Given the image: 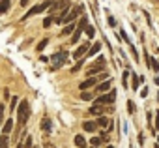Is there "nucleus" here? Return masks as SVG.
<instances>
[{
  "label": "nucleus",
  "mask_w": 159,
  "mask_h": 148,
  "mask_svg": "<svg viewBox=\"0 0 159 148\" xmlns=\"http://www.w3.org/2000/svg\"><path fill=\"white\" fill-rule=\"evenodd\" d=\"M28 118H30V105H28L26 99H23V101H19V105H17V120H19L21 126H25Z\"/></svg>",
  "instance_id": "obj_1"
},
{
  "label": "nucleus",
  "mask_w": 159,
  "mask_h": 148,
  "mask_svg": "<svg viewBox=\"0 0 159 148\" xmlns=\"http://www.w3.org/2000/svg\"><path fill=\"white\" fill-rule=\"evenodd\" d=\"M67 6H69V0H56V2L49 8V15H51L52 19H56Z\"/></svg>",
  "instance_id": "obj_2"
},
{
  "label": "nucleus",
  "mask_w": 159,
  "mask_h": 148,
  "mask_svg": "<svg viewBox=\"0 0 159 148\" xmlns=\"http://www.w3.org/2000/svg\"><path fill=\"white\" fill-rule=\"evenodd\" d=\"M103 69H105V56H98L96 62L90 64L86 75H88V77H96V73H99V71H103Z\"/></svg>",
  "instance_id": "obj_3"
},
{
  "label": "nucleus",
  "mask_w": 159,
  "mask_h": 148,
  "mask_svg": "<svg viewBox=\"0 0 159 148\" xmlns=\"http://www.w3.org/2000/svg\"><path fill=\"white\" fill-rule=\"evenodd\" d=\"M114 98H116V90H114V88H111L107 94H101V96L96 99V103H94V105H101V107L111 105V103H114Z\"/></svg>",
  "instance_id": "obj_4"
},
{
  "label": "nucleus",
  "mask_w": 159,
  "mask_h": 148,
  "mask_svg": "<svg viewBox=\"0 0 159 148\" xmlns=\"http://www.w3.org/2000/svg\"><path fill=\"white\" fill-rule=\"evenodd\" d=\"M54 4V0H45L43 4H38V6H32L30 10H28V13L23 17V19H28L30 15H38V13H41V12H45V10H49L51 6Z\"/></svg>",
  "instance_id": "obj_5"
},
{
  "label": "nucleus",
  "mask_w": 159,
  "mask_h": 148,
  "mask_svg": "<svg viewBox=\"0 0 159 148\" xmlns=\"http://www.w3.org/2000/svg\"><path fill=\"white\" fill-rule=\"evenodd\" d=\"M81 12H84V6H71V8H69V13L64 17V21H62V23H67V25H69V23H73L79 15H81Z\"/></svg>",
  "instance_id": "obj_6"
},
{
  "label": "nucleus",
  "mask_w": 159,
  "mask_h": 148,
  "mask_svg": "<svg viewBox=\"0 0 159 148\" xmlns=\"http://www.w3.org/2000/svg\"><path fill=\"white\" fill-rule=\"evenodd\" d=\"M51 58H52V67L58 69V67H62V66L66 64V60H67V53H66V51H60V53H54Z\"/></svg>",
  "instance_id": "obj_7"
},
{
  "label": "nucleus",
  "mask_w": 159,
  "mask_h": 148,
  "mask_svg": "<svg viewBox=\"0 0 159 148\" xmlns=\"http://www.w3.org/2000/svg\"><path fill=\"white\" fill-rule=\"evenodd\" d=\"M94 85H96V77H88L86 81H83L81 85H79V88H81V90L84 92V90H90V88H92Z\"/></svg>",
  "instance_id": "obj_8"
},
{
  "label": "nucleus",
  "mask_w": 159,
  "mask_h": 148,
  "mask_svg": "<svg viewBox=\"0 0 159 148\" xmlns=\"http://www.w3.org/2000/svg\"><path fill=\"white\" fill-rule=\"evenodd\" d=\"M111 85H112V83H111V79H107V81H105V83H99V85H98V88H96V90H98V92H99V94H107V92H109V90H111Z\"/></svg>",
  "instance_id": "obj_9"
},
{
  "label": "nucleus",
  "mask_w": 159,
  "mask_h": 148,
  "mask_svg": "<svg viewBox=\"0 0 159 148\" xmlns=\"http://www.w3.org/2000/svg\"><path fill=\"white\" fill-rule=\"evenodd\" d=\"M86 51H88V45H86V43H84V45H79V47L75 49V53H73V58H79V60H81V56L86 54Z\"/></svg>",
  "instance_id": "obj_10"
},
{
  "label": "nucleus",
  "mask_w": 159,
  "mask_h": 148,
  "mask_svg": "<svg viewBox=\"0 0 159 148\" xmlns=\"http://www.w3.org/2000/svg\"><path fill=\"white\" fill-rule=\"evenodd\" d=\"M83 129H84L86 133H94V131L98 129V124H96V122H92V120H86V122L83 124Z\"/></svg>",
  "instance_id": "obj_11"
},
{
  "label": "nucleus",
  "mask_w": 159,
  "mask_h": 148,
  "mask_svg": "<svg viewBox=\"0 0 159 148\" xmlns=\"http://www.w3.org/2000/svg\"><path fill=\"white\" fill-rule=\"evenodd\" d=\"M90 114H94V116H103V114H105V107H101V105H92V107H90Z\"/></svg>",
  "instance_id": "obj_12"
},
{
  "label": "nucleus",
  "mask_w": 159,
  "mask_h": 148,
  "mask_svg": "<svg viewBox=\"0 0 159 148\" xmlns=\"http://www.w3.org/2000/svg\"><path fill=\"white\" fill-rule=\"evenodd\" d=\"M96 124H98V126H101V127H105V129H109V127H111V120H109L105 114H103V116H99V118L96 120Z\"/></svg>",
  "instance_id": "obj_13"
},
{
  "label": "nucleus",
  "mask_w": 159,
  "mask_h": 148,
  "mask_svg": "<svg viewBox=\"0 0 159 148\" xmlns=\"http://www.w3.org/2000/svg\"><path fill=\"white\" fill-rule=\"evenodd\" d=\"M41 129H43L45 133H51V131H52V126H51V118L43 116V120H41Z\"/></svg>",
  "instance_id": "obj_14"
},
{
  "label": "nucleus",
  "mask_w": 159,
  "mask_h": 148,
  "mask_svg": "<svg viewBox=\"0 0 159 148\" xmlns=\"http://www.w3.org/2000/svg\"><path fill=\"white\" fill-rule=\"evenodd\" d=\"M10 0H0V15H4V13H8V10H10Z\"/></svg>",
  "instance_id": "obj_15"
},
{
  "label": "nucleus",
  "mask_w": 159,
  "mask_h": 148,
  "mask_svg": "<svg viewBox=\"0 0 159 148\" xmlns=\"http://www.w3.org/2000/svg\"><path fill=\"white\" fill-rule=\"evenodd\" d=\"M75 146L77 148H84L86 146V139L83 135H75Z\"/></svg>",
  "instance_id": "obj_16"
},
{
  "label": "nucleus",
  "mask_w": 159,
  "mask_h": 148,
  "mask_svg": "<svg viewBox=\"0 0 159 148\" xmlns=\"http://www.w3.org/2000/svg\"><path fill=\"white\" fill-rule=\"evenodd\" d=\"M75 28H77V25H75V23H69V25H66V28H62V36L73 34V32H75Z\"/></svg>",
  "instance_id": "obj_17"
},
{
  "label": "nucleus",
  "mask_w": 159,
  "mask_h": 148,
  "mask_svg": "<svg viewBox=\"0 0 159 148\" xmlns=\"http://www.w3.org/2000/svg\"><path fill=\"white\" fill-rule=\"evenodd\" d=\"M11 127H13V120H11V118H8V120L4 122V129H2V133H4V135L11 133Z\"/></svg>",
  "instance_id": "obj_18"
},
{
  "label": "nucleus",
  "mask_w": 159,
  "mask_h": 148,
  "mask_svg": "<svg viewBox=\"0 0 159 148\" xmlns=\"http://www.w3.org/2000/svg\"><path fill=\"white\" fill-rule=\"evenodd\" d=\"M83 34V28H75V32L71 34V43H79V38Z\"/></svg>",
  "instance_id": "obj_19"
},
{
  "label": "nucleus",
  "mask_w": 159,
  "mask_h": 148,
  "mask_svg": "<svg viewBox=\"0 0 159 148\" xmlns=\"http://www.w3.org/2000/svg\"><path fill=\"white\" fill-rule=\"evenodd\" d=\"M99 49H101V43H94V45H92V49L88 51V58H92V56H94Z\"/></svg>",
  "instance_id": "obj_20"
},
{
  "label": "nucleus",
  "mask_w": 159,
  "mask_h": 148,
  "mask_svg": "<svg viewBox=\"0 0 159 148\" xmlns=\"http://www.w3.org/2000/svg\"><path fill=\"white\" fill-rule=\"evenodd\" d=\"M47 45H49V39H47V38H45V39H41V41H39V43H38V45H36V49H38V51H39V53H41V51H43V49H45V47H47Z\"/></svg>",
  "instance_id": "obj_21"
},
{
  "label": "nucleus",
  "mask_w": 159,
  "mask_h": 148,
  "mask_svg": "<svg viewBox=\"0 0 159 148\" xmlns=\"http://www.w3.org/2000/svg\"><path fill=\"white\" fill-rule=\"evenodd\" d=\"M81 98H83L84 101H92V99H94V94H92V92H88V90H84V92L81 94Z\"/></svg>",
  "instance_id": "obj_22"
},
{
  "label": "nucleus",
  "mask_w": 159,
  "mask_h": 148,
  "mask_svg": "<svg viewBox=\"0 0 159 148\" xmlns=\"http://www.w3.org/2000/svg\"><path fill=\"white\" fill-rule=\"evenodd\" d=\"M148 66H152V67H153V71H155V73H159V62H157L155 58H152V56H150V64H148Z\"/></svg>",
  "instance_id": "obj_23"
},
{
  "label": "nucleus",
  "mask_w": 159,
  "mask_h": 148,
  "mask_svg": "<svg viewBox=\"0 0 159 148\" xmlns=\"http://www.w3.org/2000/svg\"><path fill=\"white\" fill-rule=\"evenodd\" d=\"M84 32H86V36H88V38H94V36H96V28H94L92 25H90V26H86V28H84Z\"/></svg>",
  "instance_id": "obj_24"
},
{
  "label": "nucleus",
  "mask_w": 159,
  "mask_h": 148,
  "mask_svg": "<svg viewBox=\"0 0 159 148\" xmlns=\"http://www.w3.org/2000/svg\"><path fill=\"white\" fill-rule=\"evenodd\" d=\"M139 83H140V79H139L137 75H133V79H131V88L137 90V88H139Z\"/></svg>",
  "instance_id": "obj_25"
},
{
  "label": "nucleus",
  "mask_w": 159,
  "mask_h": 148,
  "mask_svg": "<svg viewBox=\"0 0 159 148\" xmlns=\"http://www.w3.org/2000/svg\"><path fill=\"white\" fill-rule=\"evenodd\" d=\"M88 26V21H86V17H81V21H79V25H77V28H86Z\"/></svg>",
  "instance_id": "obj_26"
},
{
  "label": "nucleus",
  "mask_w": 159,
  "mask_h": 148,
  "mask_svg": "<svg viewBox=\"0 0 159 148\" xmlns=\"http://www.w3.org/2000/svg\"><path fill=\"white\" fill-rule=\"evenodd\" d=\"M0 148H8V135L0 137Z\"/></svg>",
  "instance_id": "obj_27"
},
{
  "label": "nucleus",
  "mask_w": 159,
  "mask_h": 148,
  "mask_svg": "<svg viewBox=\"0 0 159 148\" xmlns=\"http://www.w3.org/2000/svg\"><path fill=\"white\" fill-rule=\"evenodd\" d=\"M52 21H54V19H52V17H47V19H45V21H43V26H45V28H49V26H51V25H52Z\"/></svg>",
  "instance_id": "obj_28"
},
{
  "label": "nucleus",
  "mask_w": 159,
  "mask_h": 148,
  "mask_svg": "<svg viewBox=\"0 0 159 148\" xmlns=\"http://www.w3.org/2000/svg\"><path fill=\"white\" fill-rule=\"evenodd\" d=\"M90 142H92L94 146H99V144H101V139H99V137H92V139H90Z\"/></svg>",
  "instance_id": "obj_29"
},
{
  "label": "nucleus",
  "mask_w": 159,
  "mask_h": 148,
  "mask_svg": "<svg viewBox=\"0 0 159 148\" xmlns=\"http://www.w3.org/2000/svg\"><path fill=\"white\" fill-rule=\"evenodd\" d=\"M81 66H83V62H77V64H75V66L71 67V73H77L79 69H81Z\"/></svg>",
  "instance_id": "obj_30"
},
{
  "label": "nucleus",
  "mask_w": 159,
  "mask_h": 148,
  "mask_svg": "<svg viewBox=\"0 0 159 148\" xmlns=\"http://www.w3.org/2000/svg\"><path fill=\"white\" fill-rule=\"evenodd\" d=\"M15 105H19V98H17V96H13V98H11V105H10V107H11V109H15Z\"/></svg>",
  "instance_id": "obj_31"
},
{
  "label": "nucleus",
  "mask_w": 159,
  "mask_h": 148,
  "mask_svg": "<svg viewBox=\"0 0 159 148\" xmlns=\"http://www.w3.org/2000/svg\"><path fill=\"white\" fill-rule=\"evenodd\" d=\"M127 111H129V114H133V111H135V105H133V101H131V99L127 101Z\"/></svg>",
  "instance_id": "obj_32"
},
{
  "label": "nucleus",
  "mask_w": 159,
  "mask_h": 148,
  "mask_svg": "<svg viewBox=\"0 0 159 148\" xmlns=\"http://www.w3.org/2000/svg\"><path fill=\"white\" fill-rule=\"evenodd\" d=\"M99 139H101V142H109V135H107V133H101Z\"/></svg>",
  "instance_id": "obj_33"
},
{
  "label": "nucleus",
  "mask_w": 159,
  "mask_h": 148,
  "mask_svg": "<svg viewBox=\"0 0 159 148\" xmlns=\"http://www.w3.org/2000/svg\"><path fill=\"white\" fill-rule=\"evenodd\" d=\"M127 75H129V71L124 73V86H125V88H127Z\"/></svg>",
  "instance_id": "obj_34"
},
{
  "label": "nucleus",
  "mask_w": 159,
  "mask_h": 148,
  "mask_svg": "<svg viewBox=\"0 0 159 148\" xmlns=\"http://www.w3.org/2000/svg\"><path fill=\"white\" fill-rule=\"evenodd\" d=\"M155 129H159V113H155Z\"/></svg>",
  "instance_id": "obj_35"
},
{
  "label": "nucleus",
  "mask_w": 159,
  "mask_h": 148,
  "mask_svg": "<svg viewBox=\"0 0 159 148\" xmlns=\"http://www.w3.org/2000/svg\"><path fill=\"white\" fill-rule=\"evenodd\" d=\"M2 116H4V105L0 103V122H2Z\"/></svg>",
  "instance_id": "obj_36"
},
{
  "label": "nucleus",
  "mask_w": 159,
  "mask_h": 148,
  "mask_svg": "<svg viewBox=\"0 0 159 148\" xmlns=\"http://www.w3.org/2000/svg\"><path fill=\"white\" fill-rule=\"evenodd\" d=\"M109 25L114 26V25H116V19H114V17H109Z\"/></svg>",
  "instance_id": "obj_37"
},
{
  "label": "nucleus",
  "mask_w": 159,
  "mask_h": 148,
  "mask_svg": "<svg viewBox=\"0 0 159 148\" xmlns=\"http://www.w3.org/2000/svg\"><path fill=\"white\" fill-rule=\"evenodd\" d=\"M140 96L146 98V96H148V88H142V90H140Z\"/></svg>",
  "instance_id": "obj_38"
},
{
  "label": "nucleus",
  "mask_w": 159,
  "mask_h": 148,
  "mask_svg": "<svg viewBox=\"0 0 159 148\" xmlns=\"http://www.w3.org/2000/svg\"><path fill=\"white\" fill-rule=\"evenodd\" d=\"M21 6H28V0H21Z\"/></svg>",
  "instance_id": "obj_39"
},
{
  "label": "nucleus",
  "mask_w": 159,
  "mask_h": 148,
  "mask_svg": "<svg viewBox=\"0 0 159 148\" xmlns=\"http://www.w3.org/2000/svg\"><path fill=\"white\" fill-rule=\"evenodd\" d=\"M17 148H25V146H23V144H19V146H17Z\"/></svg>",
  "instance_id": "obj_40"
},
{
  "label": "nucleus",
  "mask_w": 159,
  "mask_h": 148,
  "mask_svg": "<svg viewBox=\"0 0 159 148\" xmlns=\"http://www.w3.org/2000/svg\"><path fill=\"white\" fill-rule=\"evenodd\" d=\"M157 101H159V92H157Z\"/></svg>",
  "instance_id": "obj_41"
},
{
  "label": "nucleus",
  "mask_w": 159,
  "mask_h": 148,
  "mask_svg": "<svg viewBox=\"0 0 159 148\" xmlns=\"http://www.w3.org/2000/svg\"><path fill=\"white\" fill-rule=\"evenodd\" d=\"M155 148H159V144H155Z\"/></svg>",
  "instance_id": "obj_42"
},
{
  "label": "nucleus",
  "mask_w": 159,
  "mask_h": 148,
  "mask_svg": "<svg viewBox=\"0 0 159 148\" xmlns=\"http://www.w3.org/2000/svg\"><path fill=\"white\" fill-rule=\"evenodd\" d=\"M107 148H114V146H107Z\"/></svg>",
  "instance_id": "obj_43"
},
{
  "label": "nucleus",
  "mask_w": 159,
  "mask_h": 148,
  "mask_svg": "<svg viewBox=\"0 0 159 148\" xmlns=\"http://www.w3.org/2000/svg\"><path fill=\"white\" fill-rule=\"evenodd\" d=\"M157 141H159V137H157Z\"/></svg>",
  "instance_id": "obj_44"
}]
</instances>
